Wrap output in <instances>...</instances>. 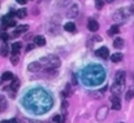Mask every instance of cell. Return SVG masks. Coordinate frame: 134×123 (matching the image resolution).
<instances>
[{
	"mask_svg": "<svg viewBox=\"0 0 134 123\" xmlns=\"http://www.w3.org/2000/svg\"><path fill=\"white\" fill-rule=\"evenodd\" d=\"M60 64H61V62H60V58H59L57 56H53V54L47 56V57L41 60V65L48 67V69H56V67L60 66Z\"/></svg>",
	"mask_w": 134,
	"mask_h": 123,
	"instance_id": "obj_1",
	"label": "cell"
},
{
	"mask_svg": "<svg viewBox=\"0 0 134 123\" xmlns=\"http://www.w3.org/2000/svg\"><path fill=\"white\" fill-rule=\"evenodd\" d=\"M108 112H109L108 106H105V105L100 106V108L98 109L96 114H95V117H96V121H98V122H103V121L107 118V115H108Z\"/></svg>",
	"mask_w": 134,
	"mask_h": 123,
	"instance_id": "obj_2",
	"label": "cell"
},
{
	"mask_svg": "<svg viewBox=\"0 0 134 123\" xmlns=\"http://www.w3.org/2000/svg\"><path fill=\"white\" fill-rule=\"evenodd\" d=\"M95 54H96L98 57L103 58V60H105L107 57H109V52H108V48H107V47H102V48L96 49V51H95Z\"/></svg>",
	"mask_w": 134,
	"mask_h": 123,
	"instance_id": "obj_3",
	"label": "cell"
},
{
	"mask_svg": "<svg viewBox=\"0 0 134 123\" xmlns=\"http://www.w3.org/2000/svg\"><path fill=\"white\" fill-rule=\"evenodd\" d=\"M124 91V84H119V83H113V85L111 87V92L115 95V96H119L121 92Z\"/></svg>",
	"mask_w": 134,
	"mask_h": 123,
	"instance_id": "obj_4",
	"label": "cell"
},
{
	"mask_svg": "<svg viewBox=\"0 0 134 123\" xmlns=\"http://www.w3.org/2000/svg\"><path fill=\"white\" fill-rule=\"evenodd\" d=\"M115 82L119 83V84H124L125 83V71L122 70H119L115 75Z\"/></svg>",
	"mask_w": 134,
	"mask_h": 123,
	"instance_id": "obj_5",
	"label": "cell"
},
{
	"mask_svg": "<svg viewBox=\"0 0 134 123\" xmlns=\"http://www.w3.org/2000/svg\"><path fill=\"white\" fill-rule=\"evenodd\" d=\"M111 101H112V109L113 110H120L121 109V101H120L119 96H113Z\"/></svg>",
	"mask_w": 134,
	"mask_h": 123,
	"instance_id": "obj_6",
	"label": "cell"
},
{
	"mask_svg": "<svg viewBox=\"0 0 134 123\" xmlns=\"http://www.w3.org/2000/svg\"><path fill=\"white\" fill-rule=\"evenodd\" d=\"M27 29H29V26H27V25H21V26H17L16 31L13 33V36H18V35H21V34L26 33V31H27Z\"/></svg>",
	"mask_w": 134,
	"mask_h": 123,
	"instance_id": "obj_7",
	"label": "cell"
},
{
	"mask_svg": "<svg viewBox=\"0 0 134 123\" xmlns=\"http://www.w3.org/2000/svg\"><path fill=\"white\" fill-rule=\"evenodd\" d=\"M87 29H89L90 31H92V33H95L96 30H99V23H98V21L90 20L89 23H87Z\"/></svg>",
	"mask_w": 134,
	"mask_h": 123,
	"instance_id": "obj_8",
	"label": "cell"
},
{
	"mask_svg": "<svg viewBox=\"0 0 134 123\" xmlns=\"http://www.w3.org/2000/svg\"><path fill=\"white\" fill-rule=\"evenodd\" d=\"M22 48V44L21 43H13L12 44V47H10V51H12V54H18V52H20V49Z\"/></svg>",
	"mask_w": 134,
	"mask_h": 123,
	"instance_id": "obj_9",
	"label": "cell"
},
{
	"mask_svg": "<svg viewBox=\"0 0 134 123\" xmlns=\"http://www.w3.org/2000/svg\"><path fill=\"white\" fill-rule=\"evenodd\" d=\"M41 67H42L41 62H33V64H30V65L27 66L29 71H39V70H41Z\"/></svg>",
	"mask_w": 134,
	"mask_h": 123,
	"instance_id": "obj_10",
	"label": "cell"
},
{
	"mask_svg": "<svg viewBox=\"0 0 134 123\" xmlns=\"http://www.w3.org/2000/svg\"><path fill=\"white\" fill-rule=\"evenodd\" d=\"M34 43H35V45H38V47H43V45L46 44L44 36H42V35L35 36V38H34Z\"/></svg>",
	"mask_w": 134,
	"mask_h": 123,
	"instance_id": "obj_11",
	"label": "cell"
},
{
	"mask_svg": "<svg viewBox=\"0 0 134 123\" xmlns=\"http://www.w3.org/2000/svg\"><path fill=\"white\" fill-rule=\"evenodd\" d=\"M113 47L117 48V49H121V48L124 47V39H122V38H116V39L113 40Z\"/></svg>",
	"mask_w": 134,
	"mask_h": 123,
	"instance_id": "obj_12",
	"label": "cell"
},
{
	"mask_svg": "<svg viewBox=\"0 0 134 123\" xmlns=\"http://www.w3.org/2000/svg\"><path fill=\"white\" fill-rule=\"evenodd\" d=\"M64 30H66V31H69V33H76V25H74L73 22H68V23H65Z\"/></svg>",
	"mask_w": 134,
	"mask_h": 123,
	"instance_id": "obj_13",
	"label": "cell"
},
{
	"mask_svg": "<svg viewBox=\"0 0 134 123\" xmlns=\"http://www.w3.org/2000/svg\"><path fill=\"white\" fill-rule=\"evenodd\" d=\"M7 106H8V104H7L5 97H4L3 95H0V113H1V112H4V110L7 109Z\"/></svg>",
	"mask_w": 134,
	"mask_h": 123,
	"instance_id": "obj_14",
	"label": "cell"
},
{
	"mask_svg": "<svg viewBox=\"0 0 134 123\" xmlns=\"http://www.w3.org/2000/svg\"><path fill=\"white\" fill-rule=\"evenodd\" d=\"M12 79H13V74H12L10 71H5V73L1 75V81L8 82V81H12Z\"/></svg>",
	"mask_w": 134,
	"mask_h": 123,
	"instance_id": "obj_15",
	"label": "cell"
},
{
	"mask_svg": "<svg viewBox=\"0 0 134 123\" xmlns=\"http://www.w3.org/2000/svg\"><path fill=\"white\" fill-rule=\"evenodd\" d=\"M121 60H122V54L121 53H115V54L111 56V61L112 62H120Z\"/></svg>",
	"mask_w": 134,
	"mask_h": 123,
	"instance_id": "obj_16",
	"label": "cell"
},
{
	"mask_svg": "<svg viewBox=\"0 0 134 123\" xmlns=\"http://www.w3.org/2000/svg\"><path fill=\"white\" fill-rule=\"evenodd\" d=\"M8 49H9V48H8V45L4 43V44L1 45V48H0V53H1V56H3V57H7V56H8Z\"/></svg>",
	"mask_w": 134,
	"mask_h": 123,
	"instance_id": "obj_17",
	"label": "cell"
},
{
	"mask_svg": "<svg viewBox=\"0 0 134 123\" xmlns=\"http://www.w3.org/2000/svg\"><path fill=\"white\" fill-rule=\"evenodd\" d=\"M134 97V88H129L128 91H126V93H125V99L129 101V100H132Z\"/></svg>",
	"mask_w": 134,
	"mask_h": 123,
	"instance_id": "obj_18",
	"label": "cell"
},
{
	"mask_svg": "<svg viewBox=\"0 0 134 123\" xmlns=\"http://www.w3.org/2000/svg\"><path fill=\"white\" fill-rule=\"evenodd\" d=\"M26 9H18L17 12H16V16L18 17V18H25L26 17Z\"/></svg>",
	"mask_w": 134,
	"mask_h": 123,
	"instance_id": "obj_19",
	"label": "cell"
},
{
	"mask_svg": "<svg viewBox=\"0 0 134 123\" xmlns=\"http://www.w3.org/2000/svg\"><path fill=\"white\" fill-rule=\"evenodd\" d=\"M63 96L64 97H69V96H72V89H70V85L68 84L66 87H65V89L63 91Z\"/></svg>",
	"mask_w": 134,
	"mask_h": 123,
	"instance_id": "obj_20",
	"label": "cell"
},
{
	"mask_svg": "<svg viewBox=\"0 0 134 123\" xmlns=\"http://www.w3.org/2000/svg\"><path fill=\"white\" fill-rule=\"evenodd\" d=\"M120 30H119V25H113L111 29H109V31H108V34L109 35H115V34H117Z\"/></svg>",
	"mask_w": 134,
	"mask_h": 123,
	"instance_id": "obj_21",
	"label": "cell"
},
{
	"mask_svg": "<svg viewBox=\"0 0 134 123\" xmlns=\"http://www.w3.org/2000/svg\"><path fill=\"white\" fill-rule=\"evenodd\" d=\"M18 87H20V81H18L17 78H16V79H14V81L12 82V84H10V89H12V91L14 92V91H16V89L18 88Z\"/></svg>",
	"mask_w": 134,
	"mask_h": 123,
	"instance_id": "obj_22",
	"label": "cell"
},
{
	"mask_svg": "<svg viewBox=\"0 0 134 123\" xmlns=\"http://www.w3.org/2000/svg\"><path fill=\"white\" fill-rule=\"evenodd\" d=\"M64 121H65V117H61V115L53 117V123H64Z\"/></svg>",
	"mask_w": 134,
	"mask_h": 123,
	"instance_id": "obj_23",
	"label": "cell"
},
{
	"mask_svg": "<svg viewBox=\"0 0 134 123\" xmlns=\"http://www.w3.org/2000/svg\"><path fill=\"white\" fill-rule=\"evenodd\" d=\"M104 0H95V7H96V9H102L103 8V5H104Z\"/></svg>",
	"mask_w": 134,
	"mask_h": 123,
	"instance_id": "obj_24",
	"label": "cell"
},
{
	"mask_svg": "<svg viewBox=\"0 0 134 123\" xmlns=\"http://www.w3.org/2000/svg\"><path fill=\"white\" fill-rule=\"evenodd\" d=\"M10 62H12L13 65H17V64H18V54H12Z\"/></svg>",
	"mask_w": 134,
	"mask_h": 123,
	"instance_id": "obj_25",
	"label": "cell"
},
{
	"mask_svg": "<svg viewBox=\"0 0 134 123\" xmlns=\"http://www.w3.org/2000/svg\"><path fill=\"white\" fill-rule=\"evenodd\" d=\"M8 39H9V35H8L7 33H1V34H0V40H3L5 43Z\"/></svg>",
	"mask_w": 134,
	"mask_h": 123,
	"instance_id": "obj_26",
	"label": "cell"
},
{
	"mask_svg": "<svg viewBox=\"0 0 134 123\" xmlns=\"http://www.w3.org/2000/svg\"><path fill=\"white\" fill-rule=\"evenodd\" d=\"M26 1H27V0H17V3H18V4H22V5L26 4Z\"/></svg>",
	"mask_w": 134,
	"mask_h": 123,
	"instance_id": "obj_27",
	"label": "cell"
},
{
	"mask_svg": "<svg viewBox=\"0 0 134 123\" xmlns=\"http://www.w3.org/2000/svg\"><path fill=\"white\" fill-rule=\"evenodd\" d=\"M33 48H34V45H33V44H29V45H27V48H26V49H27V51H31V49H33Z\"/></svg>",
	"mask_w": 134,
	"mask_h": 123,
	"instance_id": "obj_28",
	"label": "cell"
},
{
	"mask_svg": "<svg viewBox=\"0 0 134 123\" xmlns=\"http://www.w3.org/2000/svg\"><path fill=\"white\" fill-rule=\"evenodd\" d=\"M7 123H18V121L17 119H10V121H8Z\"/></svg>",
	"mask_w": 134,
	"mask_h": 123,
	"instance_id": "obj_29",
	"label": "cell"
},
{
	"mask_svg": "<svg viewBox=\"0 0 134 123\" xmlns=\"http://www.w3.org/2000/svg\"><path fill=\"white\" fill-rule=\"evenodd\" d=\"M104 1H107V3H113L115 0H104Z\"/></svg>",
	"mask_w": 134,
	"mask_h": 123,
	"instance_id": "obj_30",
	"label": "cell"
},
{
	"mask_svg": "<svg viewBox=\"0 0 134 123\" xmlns=\"http://www.w3.org/2000/svg\"><path fill=\"white\" fill-rule=\"evenodd\" d=\"M133 81H134V74H133Z\"/></svg>",
	"mask_w": 134,
	"mask_h": 123,
	"instance_id": "obj_31",
	"label": "cell"
},
{
	"mask_svg": "<svg viewBox=\"0 0 134 123\" xmlns=\"http://www.w3.org/2000/svg\"><path fill=\"white\" fill-rule=\"evenodd\" d=\"M0 82H1V79H0Z\"/></svg>",
	"mask_w": 134,
	"mask_h": 123,
	"instance_id": "obj_32",
	"label": "cell"
},
{
	"mask_svg": "<svg viewBox=\"0 0 134 123\" xmlns=\"http://www.w3.org/2000/svg\"><path fill=\"white\" fill-rule=\"evenodd\" d=\"M120 123H122V122H120Z\"/></svg>",
	"mask_w": 134,
	"mask_h": 123,
	"instance_id": "obj_33",
	"label": "cell"
}]
</instances>
